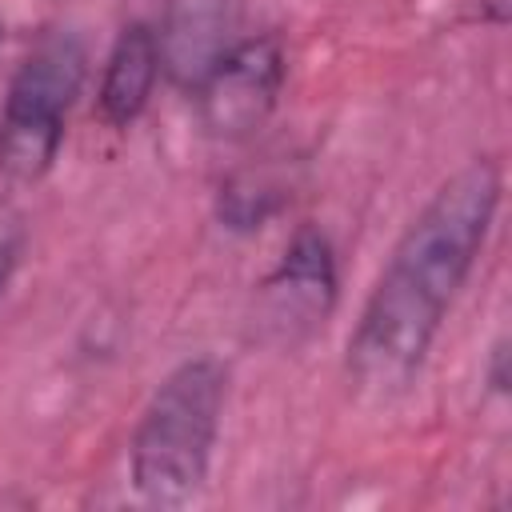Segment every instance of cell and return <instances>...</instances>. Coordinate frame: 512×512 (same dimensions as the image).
<instances>
[{"label":"cell","instance_id":"obj_1","mask_svg":"<svg viewBox=\"0 0 512 512\" xmlns=\"http://www.w3.org/2000/svg\"><path fill=\"white\" fill-rule=\"evenodd\" d=\"M500 208V168L480 156L456 168L392 244L348 336L356 388L400 392L424 364L452 300L472 276Z\"/></svg>","mask_w":512,"mask_h":512},{"label":"cell","instance_id":"obj_2","mask_svg":"<svg viewBox=\"0 0 512 512\" xmlns=\"http://www.w3.org/2000/svg\"><path fill=\"white\" fill-rule=\"evenodd\" d=\"M224 392L228 372L212 356H192L156 384L128 444L132 488L144 504L180 508L204 488L220 436Z\"/></svg>","mask_w":512,"mask_h":512},{"label":"cell","instance_id":"obj_3","mask_svg":"<svg viewBox=\"0 0 512 512\" xmlns=\"http://www.w3.org/2000/svg\"><path fill=\"white\" fill-rule=\"evenodd\" d=\"M88 76V48L76 32H44L16 64L0 104V176L36 184L52 172L68 112Z\"/></svg>","mask_w":512,"mask_h":512},{"label":"cell","instance_id":"obj_4","mask_svg":"<svg viewBox=\"0 0 512 512\" xmlns=\"http://www.w3.org/2000/svg\"><path fill=\"white\" fill-rule=\"evenodd\" d=\"M288 76L284 44L280 36H248L240 44H228L208 72L192 84L200 104V124L216 140H244L252 136L276 108L280 88Z\"/></svg>","mask_w":512,"mask_h":512},{"label":"cell","instance_id":"obj_5","mask_svg":"<svg viewBox=\"0 0 512 512\" xmlns=\"http://www.w3.org/2000/svg\"><path fill=\"white\" fill-rule=\"evenodd\" d=\"M272 320L280 324H324L332 300H336V252L328 236L312 224H300L288 240L276 272L264 284Z\"/></svg>","mask_w":512,"mask_h":512},{"label":"cell","instance_id":"obj_6","mask_svg":"<svg viewBox=\"0 0 512 512\" xmlns=\"http://www.w3.org/2000/svg\"><path fill=\"white\" fill-rule=\"evenodd\" d=\"M160 68H164V60H160L156 28L144 20L124 24L108 48V60L100 72V88H96L100 120L108 128H128L148 108V96L156 88Z\"/></svg>","mask_w":512,"mask_h":512},{"label":"cell","instance_id":"obj_7","mask_svg":"<svg viewBox=\"0 0 512 512\" xmlns=\"http://www.w3.org/2000/svg\"><path fill=\"white\" fill-rule=\"evenodd\" d=\"M224 8L220 0H184V8L172 12V24L168 32H156L160 36V60L184 80V84H196L208 64L228 48L220 28H224Z\"/></svg>","mask_w":512,"mask_h":512},{"label":"cell","instance_id":"obj_8","mask_svg":"<svg viewBox=\"0 0 512 512\" xmlns=\"http://www.w3.org/2000/svg\"><path fill=\"white\" fill-rule=\"evenodd\" d=\"M288 192L280 184H272L268 176H256V172H240L232 176L224 188H220V220L224 228H236V232H252L260 228L268 216H276L284 208Z\"/></svg>","mask_w":512,"mask_h":512},{"label":"cell","instance_id":"obj_9","mask_svg":"<svg viewBox=\"0 0 512 512\" xmlns=\"http://www.w3.org/2000/svg\"><path fill=\"white\" fill-rule=\"evenodd\" d=\"M24 244H28V224H24V212L12 204V200H0V300L20 268V256H24Z\"/></svg>","mask_w":512,"mask_h":512},{"label":"cell","instance_id":"obj_10","mask_svg":"<svg viewBox=\"0 0 512 512\" xmlns=\"http://www.w3.org/2000/svg\"><path fill=\"white\" fill-rule=\"evenodd\" d=\"M488 380H492V388H496V392H508V344H504V340L492 348V368H488Z\"/></svg>","mask_w":512,"mask_h":512},{"label":"cell","instance_id":"obj_11","mask_svg":"<svg viewBox=\"0 0 512 512\" xmlns=\"http://www.w3.org/2000/svg\"><path fill=\"white\" fill-rule=\"evenodd\" d=\"M484 8H488V20L492 24H504L508 20V0H480Z\"/></svg>","mask_w":512,"mask_h":512},{"label":"cell","instance_id":"obj_12","mask_svg":"<svg viewBox=\"0 0 512 512\" xmlns=\"http://www.w3.org/2000/svg\"><path fill=\"white\" fill-rule=\"evenodd\" d=\"M0 36H4V24H0Z\"/></svg>","mask_w":512,"mask_h":512}]
</instances>
